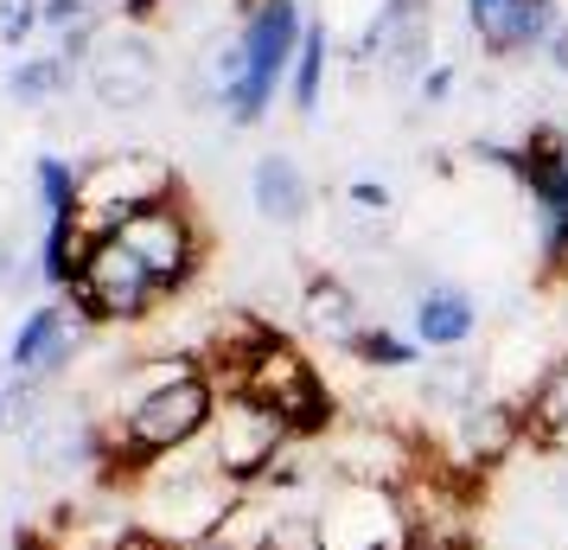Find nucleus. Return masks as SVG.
Masks as SVG:
<instances>
[{"instance_id": "nucleus-17", "label": "nucleus", "mask_w": 568, "mask_h": 550, "mask_svg": "<svg viewBox=\"0 0 568 550\" xmlns=\"http://www.w3.org/2000/svg\"><path fill=\"white\" fill-rule=\"evenodd\" d=\"M479 333V308H473V294L466 289H428L415 301V340L435 346V352H460L466 340Z\"/></svg>"}, {"instance_id": "nucleus-19", "label": "nucleus", "mask_w": 568, "mask_h": 550, "mask_svg": "<svg viewBox=\"0 0 568 550\" xmlns=\"http://www.w3.org/2000/svg\"><path fill=\"white\" fill-rule=\"evenodd\" d=\"M301 314H307V327L320 333V340H333V346H352V333L364 327L352 282H338V276H326V269H313L307 282H301Z\"/></svg>"}, {"instance_id": "nucleus-30", "label": "nucleus", "mask_w": 568, "mask_h": 550, "mask_svg": "<svg viewBox=\"0 0 568 550\" xmlns=\"http://www.w3.org/2000/svg\"><path fill=\"white\" fill-rule=\"evenodd\" d=\"M542 58H549V71H568V13L556 20V32L542 39Z\"/></svg>"}, {"instance_id": "nucleus-8", "label": "nucleus", "mask_w": 568, "mask_h": 550, "mask_svg": "<svg viewBox=\"0 0 568 550\" xmlns=\"http://www.w3.org/2000/svg\"><path fill=\"white\" fill-rule=\"evenodd\" d=\"M326 550H384V544H409V499L396 487H364V480H338L326 506L313 512Z\"/></svg>"}, {"instance_id": "nucleus-1", "label": "nucleus", "mask_w": 568, "mask_h": 550, "mask_svg": "<svg viewBox=\"0 0 568 550\" xmlns=\"http://www.w3.org/2000/svg\"><path fill=\"white\" fill-rule=\"evenodd\" d=\"M217 403H224V391L199 371V359H173L160 378H134L129 397H122V410L109 422H115L148 461H166V454L192 448L199 436H211Z\"/></svg>"}, {"instance_id": "nucleus-21", "label": "nucleus", "mask_w": 568, "mask_h": 550, "mask_svg": "<svg viewBox=\"0 0 568 550\" xmlns=\"http://www.w3.org/2000/svg\"><path fill=\"white\" fill-rule=\"evenodd\" d=\"M71 58L64 52H39V58H13V71H7V97L13 103H27V109H39V103H52L58 90L71 83Z\"/></svg>"}, {"instance_id": "nucleus-15", "label": "nucleus", "mask_w": 568, "mask_h": 550, "mask_svg": "<svg viewBox=\"0 0 568 550\" xmlns=\"http://www.w3.org/2000/svg\"><path fill=\"white\" fill-rule=\"evenodd\" d=\"M250 199L268 224H307L313 218V180L287 154H262L250 167Z\"/></svg>"}, {"instance_id": "nucleus-11", "label": "nucleus", "mask_w": 568, "mask_h": 550, "mask_svg": "<svg viewBox=\"0 0 568 550\" xmlns=\"http://www.w3.org/2000/svg\"><path fill=\"white\" fill-rule=\"evenodd\" d=\"M517 442H530V417H524V403H511V397H486L473 417L454 422V454L473 461V468H486V473L498 468Z\"/></svg>"}, {"instance_id": "nucleus-28", "label": "nucleus", "mask_w": 568, "mask_h": 550, "mask_svg": "<svg viewBox=\"0 0 568 550\" xmlns=\"http://www.w3.org/2000/svg\"><path fill=\"white\" fill-rule=\"evenodd\" d=\"M39 13H45V27H83V20H90V7H83V0H45V7H39Z\"/></svg>"}, {"instance_id": "nucleus-32", "label": "nucleus", "mask_w": 568, "mask_h": 550, "mask_svg": "<svg viewBox=\"0 0 568 550\" xmlns=\"http://www.w3.org/2000/svg\"><path fill=\"white\" fill-rule=\"evenodd\" d=\"M447 90H454V71H447V64H435V71H422V97H428V103H440Z\"/></svg>"}, {"instance_id": "nucleus-2", "label": "nucleus", "mask_w": 568, "mask_h": 550, "mask_svg": "<svg viewBox=\"0 0 568 550\" xmlns=\"http://www.w3.org/2000/svg\"><path fill=\"white\" fill-rule=\"evenodd\" d=\"M250 506L243 487H231L224 473L211 468H154V480L141 487V524L173 538V544H211L236 524V512Z\"/></svg>"}, {"instance_id": "nucleus-6", "label": "nucleus", "mask_w": 568, "mask_h": 550, "mask_svg": "<svg viewBox=\"0 0 568 550\" xmlns=\"http://www.w3.org/2000/svg\"><path fill=\"white\" fill-rule=\"evenodd\" d=\"M78 173H83V224L103 231V237L115 231L129 211L180 199V173H173L160 154H109V160L78 167Z\"/></svg>"}, {"instance_id": "nucleus-10", "label": "nucleus", "mask_w": 568, "mask_h": 550, "mask_svg": "<svg viewBox=\"0 0 568 550\" xmlns=\"http://www.w3.org/2000/svg\"><path fill=\"white\" fill-rule=\"evenodd\" d=\"M83 346H90V327H83L64 301H39L27 320H20V333L7 346V371H27V378H64L71 359H78Z\"/></svg>"}, {"instance_id": "nucleus-37", "label": "nucleus", "mask_w": 568, "mask_h": 550, "mask_svg": "<svg viewBox=\"0 0 568 550\" xmlns=\"http://www.w3.org/2000/svg\"><path fill=\"white\" fill-rule=\"evenodd\" d=\"M562 499H568V480H562Z\"/></svg>"}, {"instance_id": "nucleus-31", "label": "nucleus", "mask_w": 568, "mask_h": 550, "mask_svg": "<svg viewBox=\"0 0 568 550\" xmlns=\"http://www.w3.org/2000/svg\"><path fill=\"white\" fill-rule=\"evenodd\" d=\"M13 282H20V243L0 237V289H13Z\"/></svg>"}, {"instance_id": "nucleus-20", "label": "nucleus", "mask_w": 568, "mask_h": 550, "mask_svg": "<svg viewBox=\"0 0 568 550\" xmlns=\"http://www.w3.org/2000/svg\"><path fill=\"white\" fill-rule=\"evenodd\" d=\"M32 192H39V211L45 224H64V218H83V173L64 154H39L32 160Z\"/></svg>"}, {"instance_id": "nucleus-35", "label": "nucleus", "mask_w": 568, "mask_h": 550, "mask_svg": "<svg viewBox=\"0 0 568 550\" xmlns=\"http://www.w3.org/2000/svg\"><path fill=\"white\" fill-rule=\"evenodd\" d=\"M491 7H505V0H466V20H479V13H491Z\"/></svg>"}, {"instance_id": "nucleus-26", "label": "nucleus", "mask_w": 568, "mask_h": 550, "mask_svg": "<svg viewBox=\"0 0 568 550\" xmlns=\"http://www.w3.org/2000/svg\"><path fill=\"white\" fill-rule=\"evenodd\" d=\"M39 7H45V0H0V39H7V46H27L32 32L45 27Z\"/></svg>"}, {"instance_id": "nucleus-22", "label": "nucleus", "mask_w": 568, "mask_h": 550, "mask_svg": "<svg viewBox=\"0 0 568 550\" xmlns=\"http://www.w3.org/2000/svg\"><path fill=\"white\" fill-rule=\"evenodd\" d=\"M45 417H52V391H45V378L7 371V378H0V429H7V436H32Z\"/></svg>"}, {"instance_id": "nucleus-9", "label": "nucleus", "mask_w": 568, "mask_h": 550, "mask_svg": "<svg viewBox=\"0 0 568 550\" xmlns=\"http://www.w3.org/2000/svg\"><path fill=\"white\" fill-rule=\"evenodd\" d=\"M109 237H122L134 257L154 269V282L166 289V301L199 276V231H192V218L180 211V199H166V206H148V211H129L122 224Z\"/></svg>"}, {"instance_id": "nucleus-18", "label": "nucleus", "mask_w": 568, "mask_h": 550, "mask_svg": "<svg viewBox=\"0 0 568 550\" xmlns=\"http://www.w3.org/2000/svg\"><path fill=\"white\" fill-rule=\"evenodd\" d=\"M97 237L83 218H64V224H45V237H39V250H32V269L45 276V289H78V276L90 269V250H97Z\"/></svg>"}, {"instance_id": "nucleus-25", "label": "nucleus", "mask_w": 568, "mask_h": 550, "mask_svg": "<svg viewBox=\"0 0 568 550\" xmlns=\"http://www.w3.org/2000/svg\"><path fill=\"white\" fill-rule=\"evenodd\" d=\"M358 366L371 371H403V366H422V340H403V333H389V327H371L364 320L358 333H352V346H345Z\"/></svg>"}, {"instance_id": "nucleus-27", "label": "nucleus", "mask_w": 568, "mask_h": 550, "mask_svg": "<svg viewBox=\"0 0 568 550\" xmlns=\"http://www.w3.org/2000/svg\"><path fill=\"white\" fill-rule=\"evenodd\" d=\"M542 224V276L568 282V218H537Z\"/></svg>"}, {"instance_id": "nucleus-36", "label": "nucleus", "mask_w": 568, "mask_h": 550, "mask_svg": "<svg viewBox=\"0 0 568 550\" xmlns=\"http://www.w3.org/2000/svg\"><path fill=\"white\" fill-rule=\"evenodd\" d=\"M384 550H409V544H384Z\"/></svg>"}, {"instance_id": "nucleus-3", "label": "nucleus", "mask_w": 568, "mask_h": 550, "mask_svg": "<svg viewBox=\"0 0 568 550\" xmlns=\"http://www.w3.org/2000/svg\"><path fill=\"white\" fill-rule=\"evenodd\" d=\"M231 397L262 403L268 417H282L294 442H333L338 429H345V410H338L333 384L320 378V366H313L294 340H282L262 366H250V378H243Z\"/></svg>"}, {"instance_id": "nucleus-33", "label": "nucleus", "mask_w": 568, "mask_h": 550, "mask_svg": "<svg viewBox=\"0 0 568 550\" xmlns=\"http://www.w3.org/2000/svg\"><path fill=\"white\" fill-rule=\"evenodd\" d=\"M13 550H52V538H45V531H39V524H13Z\"/></svg>"}, {"instance_id": "nucleus-34", "label": "nucleus", "mask_w": 568, "mask_h": 550, "mask_svg": "<svg viewBox=\"0 0 568 550\" xmlns=\"http://www.w3.org/2000/svg\"><path fill=\"white\" fill-rule=\"evenodd\" d=\"M122 13L141 27V20H154V13H160V0H122Z\"/></svg>"}, {"instance_id": "nucleus-4", "label": "nucleus", "mask_w": 568, "mask_h": 550, "mask_svg": "<svg viewBox=\"0 0 568 550\" xmlns=\"http://www.w3.org/2000/svg\"><path fill=\"white\" fill-rule=\"evenodd\" d=\"M166 301V289L154 282V269L134 257L122 237H97L90 269L78 276V289H64V308L83 327H134Z\"/></svg>"}, {"instance_id": "nucleus-29", "label": "nucleus", "mask_w": 568, "mask_h": 550, "mask_svg": "<svg viewBox=\"0 0 568 550\" xmlns=\"http://www.w3.org/2000/svg\"><path fill=\"white\" fill-rule=\"evenodd\" d=\"M345 199H352V206H364V211H377V218L389 211V192L377 180H352V186H345Z\"/></svg>"}, {"instance_id": "nucleus-5", "label": "nucleus", "mask_w": 568, "mask_h": 550, "mask_svg": "<svg viewBox=\"0 0 568 550\" xmlns=\"http://www.w3.org/2000/svg\"><path fill=\"white\" fill-rule=\"evenodd\" d=\"M301 32H307V20H301L294 0H262L256 13L243 20V78H236L231 97H224L236 129H250V122L268 116L275 83H282V71L294 64V52H301Z\"/></svg>"}, {"instance_id": "nucleus-16", "label": "nucleus", "mask_w": 568, "mask_h": 550, "mask_svg": "<svg viewBox=\"0 0 568 550\" xmlns=\"http://www.w3.org/2000/svg\"><path fill=\"white\" fill-rule=\"evenodd\" d=\"M422 403H428L435 417H447V422L473 417V410L486 403V366L466 359V352H440L435 366L422 371Z\"/></svg>"}, {"instance_id": "nucleus-13", "label": "nucleus", "mask_w": 568, "mask_h": 550, "mask_svg": "<svg viewBox=\"0 0 568 550\" xmlns=\"http://www.w3.org/2000/svg\"><path fill=\"white\" fill-rule=\"evenodd\" d=\"M27 454L39 473H97V422L71 417V410H52L27 436Z\"/></svg>"}, {"instance_id": "nucleus-12", "label": "nucleus", "mask_w": 568, "mask_h": 550, "mask_svg": "<svg viewBox=\"0 0 568 550\" xmlns=\"http://www.w3.org/2000/svg\"><path fill=\"white\" fill-rule=\"evenodd\" d=\"M90 97L103 109H141L154 97V52H148L141 39L103 46V58L90 64Z\"/></svg>"}, {"instance_id": "nucleus-23", "label": "nucleus", "mask_w": 568, "mask_h": 550, "mask_svg": "<svg viewBox=\"0 0 568 550\" xmlns=\"http://www.w3.org/2000/svg\"><path fill=\"white\" fill-rule=\"evenodd\" d=\"M524 417H530V442L537 448H549V436L568 429V359L537 378V391L524 397Z\"/></svg>"}, {"instance_id": "nucleus-7", "label": "nucleus", "mask_w": 568, "mask_h": 550, "mask_svg": "<svg viewBox=\"0 0 568 550\" xmlns=\"http://www.w3.org/2000/svg\"><path fill=\"white\" fill-rule=\"evenodd\" d=\"M211 468L224 473L231 487H243V493H256L262 480L275 473V461H282L287 448H294V436H287L282 417H268L262 403H243V397H224L217 403V422H211Z\"/></svg>"}, {"instance_id": "nucleus-24", "label": "nucleus", "mask_w": 568, "mask_h": 550, "mask_svg": "<svg viewBox=\"0 0 568 550\" xmlns=\"http://www.w3.org/2000/svg\"><path fill=\"white\" fill-rule=\"evenodd\" d=\"M326 27L320 20H307V32H301V52H294V78H287V90H294V109L301 116H313L320 109V83H326Z\"/></svg>"}, {"instance_id": "nucleus-14", "label": "nucleus", "mask_w": 568, "mask_h": 550, "mask_svg": "<svg viewBox=\"0 0 568 550\" xmlns=\"http://www.w3.org/2000/svg\"><path fill=\"white\" fill-rule=\"evenodd\" d=\"M556 20H562V7L556 0H505V7H491V13H479L473 20V32H479V46L486 52H530V46H542L549 32H556Z\"/></svg>"}]
</instances>
